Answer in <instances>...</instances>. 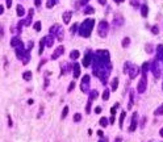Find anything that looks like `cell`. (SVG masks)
<instances>
[{
    "label": "cell",
    "mask_w": 163,
    "mask_h": 142,
    "mask_svg": "<svg viewBox=\"0 0 163 142\" xmlns=\"http://www.w3.org/2000/svg\"><path fill=\"white\" fill-rule=\"evenodd\" d=\"M95 112H96V113H100V112H101V108H100V107H96V108H95Z\"/></svg>",
    "instance_id": "7bdbcfd3"
},
{
    "label": "cell",
    "mask_w": 163,
    "mask_h": 142,
    "mask_svg": "<svg viewBox=\"0 0 163 142\" xmlns=\"http://www.w3.org/2000/svg\"><path fill=\"white\" fill-rule=\"evenodd\" d=\"M71 16H72L71 11H67V12H65V13H63V23H65V24H69V23H70Z\"/></svg>",
    "instance_id": "8fae6325"
},
{
    "label": "cell",
    "mask_w": 163,
    "mask_h": 142,
    "mask_svg": "<svg viewBox=\"0 0 163 142\" xmlns=\"http://www.w3.org/2000/svg\"><path fill=\"white\" fill-rule=\"evenodd\" d=\"M88 84H90V75H84L82 79V84H80V90L83 92L88 91Z\"/></svg>",
    "instance_id": "5b68a950"
},
{
    "label": "cell",
    "mask_w": 163,
    "mask_h": 142,
    "mask_svg": "<svg viewBox=\"0 0 163 142\" xmlns=\"http://www.w3.org/2000/svg\"><path fill=\"white\" fill-rule=\"evenodd\" d=\"M100 125L103 126V128H105L107 125H108V120L105 118V117H103V118H100Z\"/></svg>",
    "instance_id": "7402d4cb"
},
{
    "label": "cell",
    "mask_w": 163,
    "mask_h": 142,
    "mask_svg": "<svg viewBox=\"0 0 163 142\" xmlns=\"http://www.w3.org/2000/svg\"><path fill=\"white\" fill-rule=\"evenodd\" d=\"M63 50H65V48H63V46L57 48V49H55V53L51 55V59H57L59 55H62V54H63Z\"/></svg>",
    "instance_id": "ba28073f"
},
{
    "label": "cell",
    "mask_w": 163,
    "mask_h": 142,
    "mask_svg": "<svg viewBox=\"0 0 163 142\" xmlns=\"http://www.w3.org/2000/svg\"><path fill=\"white\" fill-rule=\"evenodd\" d=\"M147 13H149L147 5H142V9H141V15L144 16V17H146V16H147Z\"/></svg>",
    "instance_id": "2e32d148"
},
{
    "label": "cell",
    "mask_w": 163,
    "mask_h": 142,
    "mask_svg": "<svg viewBox=\"0 0 163 142\" xmlns=\"http://www.w3.org/2000/svg\"><path fill=\"white\" fill-rule=\"evenodd\" d=\"M3 12H4V7H3V5H0V15H2Z\"/></svg>",
    "instance_id": "ee69618b"
},
{
    "label": "cell",
    "mask_w": 163,
    "mask_h": 142,
    "mask_svg": "<svg viewBox=\"0 0 163 142\" xmlns=\"http://www.w3.org/2000/svg\"><path fill=\"white\" fill-rule=\"evenodd\" d=\"M44 41H45V44H46L49 48H51V46H53V42H54L53 36H47V37H45V38H44Z\"/></svg>",
    "instance_id": "7c38bea8"
},
{
    "label": "cell",
    "mask_w": 163,
    "mask_h": 142,
    "mask_svg": "<svg viewBox=\"0 0 163 142\" xmlns=\"http://www.w3.org/2000/svg\"><path fill=\"white\" fill-rule=\"evenodd\" d=\"M114 2H116V3H122L124 0H114Z\"/></svg>",
    "instance_id": "f907efd6"
},
{
    "label": "cell",
    "mask_w": 163,
    "mask_h": 142,
    "mask_svg": "<svg viewBox=\"0 0 163 142\" xmlns=\"http://www.w3.org/2000/svg\"><path fill=\"white\" fill-rule=\"evenodd\" d=\"M93 24H95V20L93 18H87L84 20L80 25V29H79V34L82 37H86L88 38L91 36V32H92V28H93Z\"/></svg>",
    "instance_id": "6da1fadb"
},
{
    "label": "cell",
    "mask_w": 163,
    "mask_h": 142,
    "mask_svg": "<svg viewBox=\"0 0 163 142\" xmlns=\"http://www.w3.org/2000/svg\"><path fill=\"white\" fill-rule=\"evenodd\" d=\"M114 123V116H111V124Z\"/></svg>",
    "instance_id": "7dc6e473"
},
{
    "label": "cell",
    "mask_w": 163,
    "mask_h": 142,
    "mask_svg": "<svg viewBox=\"0 0 163 142\" xmlns=\"http://www.w3.org/2000/svg\"><path fill=\"white\" fill-rule=\"evenodd\" d=\"M97 134H99V137H103V134H104V133L101 132V130H99V132H97Z\"/></svg>",
    "instance_id": "bcb514c9"
},
{
    "label": "cell",
    "mask_w": 163,
    "mask_h": 142,
    "mask_svg": "<svg viewBox=\"0 0 163 142\" xmlns=\"http://www.w3.org/2000/svg\"><path fill=\"white\" fill-rule=\"evenodd\" d=\"M5 3H7V7L11 8V5H12V0H5Z\"/></svg>",
    "instance_id": "d590c367"
},
{
    "label": "cell",
    "mask_w": 163,
    "mask_h": 142,
    "mask_svg": "<svg viewBox=\"0 0 163 142\" xmlns=\"http://www.w3.org/2000/svg\"><path fill=\"white\" fill-rule=\"evenodd\" d=\"M132 105H133V93H130V103H129V107H128V108L130 109Z\"/></svg>",
    "instance_id": "836d02e7"
},
{
    "label": "cell",
    "mask_w": 163,
    "mask_h": 142,
    "mask_svg": "<svg viewBox=\"0 0 163 142\" xmlns=\"http://www.w3.org/2000/svg\"><path fill=\"white\" fill-rule=\"evenodd\" d=\"M117 86H118V78H114V79L112 80V90L116 91V90H117Z\"/></svg>",
    "instance_id": "ac0fdd59"
},
{
    "label": "cell",
    "mask_w": 163,
    "mask_h": 142,
    "mask_svg": "<svg viewBox=\"0 0 163 142\" xmlns=\"http://www.w3.org/2000/svg\"><path fill=\"white\" fill-rule=\"evenodd\" d=\"M126 117V113L122 111L121 112V116H120V128H122V124H124V118Z\"/></svg>",
    "instance_id": "d6986e66"
},
{
    "label": "cell",
    "mask_w": 163,
    "mask_h": 142,
    "mask_svg": "<svg viewBox=\"0 0 163 142\" xmlns=\"http://www.w3.org/2000/svg\"><path fill=\"white\" fill-rule=\"evenodd\" d=\"M93 12V8H91V7H87L86 9H84V13L86 15H90V13H92Z\"/></svg>",
    "instance_id": "1f68e13d"
},
{
    "label": "cell",
    "mask_w": 163,
    "mask_h": 142,
    "mask_svg": "<svg viewBox=\"0 0 163 142\" xmlns=\"http://www.w3.org/2000/svg\"><path fill=\"white\" fill-rule=\"evenodd\" d=\"M78 57H79V51H78V50H74V51L70 54V58H71V59H76Z\"/></svg>",
    "instance_id": "cb8c5ba5"
},
{
    "label": "cell",
    "mask_w": 163,
    "mask_h": 142,
    "mask_svg": "<svg viewBox=\"0 0 163 142\" xmlns=\"http://www.w3.org/2000/svg\"><path fill=\"white\" fill-rule=\"evenodd\" d=\"M137 117H138V114L134 112V113H133V117H132V125H130V128H129V132H134V130H135V128H137Z\"/></svg>",
    "instance_id": "52a82bcc"
},
{
    "label": "cell",
    "mask_w": 163,
    "mask_h": 142,
    "mask_svg": "<svg viewBox=\"0 0 163 142\" xmlns=\"http://www.w3.org/2000/svg\"><path fill=\"white\" fill-rule=\"evenodd\" d=\"M80 75V66H79V63H75V66H74V78H78Z\"/></svg>",
    "instance_id": "5bb4252c"
},
{
    "label": "cell",
    "mask_w": 163,
    "mask_h": 142,
    "mask_svg": "<svg viewBox=\"0 0 163 142\" xmlns=\"http://www.w3.org/2000/svg\"><path fill=\"white\" fill-rule=\"evenodd\" d=\"M158 32H159V30H158V28H157V26H153V33L158 34Z\"/></svg>",
    "instance_id": "b9f144b4"
},
{
    "label": "cell",
    "mask_w": 163,
    "mask_h": 142,
    "mask_svg": "<svg viewBox=\"0 0 163 142\" xmlns=\"http://www.w3.org/2000/svg\"><path fill=\"white\" fill-rule=\"evenodd\" d=\"M99 142H108V139H107V138H103V139H100Z\"/></svg>",
    "instance_id": "c3c4849f"
},
{
    "label": "cell",
    "mask_w": 163,
    "mask_h": 142,
    "mask_svg": "<svg viewBox=\"0 0 163 142\" xmlns=\"http://www.w3.org/2000/svg\"><path fill=\"white\" fill-rule=\"evenodd\" d=\"M20 44H21V41H20L17 37H13V38H12V41H11V45H12V46H17V45H20Z\"/></svg>",
    "instance_id": "e0dca14e"
},
{
    "label": "cell",
    "mask_w": 163,
    "mask_h": 142,
    "mask_svg": "<svg viewBox=\"0 0 163 142\" xmlns=\"http://www.w3.org/2000/svg\"><path fill=\"white\" fill-rule=\"evenodd\" d=\"M91 101H92V99L90 97V100H88V103H87V108H86L87 113H90V112H91Z\"/></svg>",
    "instance_id": "f546056e"
},
{
    "label": "cell",
    "mask_w": 163,
    "mask_h": 142,
    "mask_svg": "<svg viewBox=\"0 0 163 142\" xmlns=\"http://www.w3.org/2000/svg\"><path fill=\"white\" fill-rule=\"evenodd\" d=\"M116 142H121V138H117V139H116Z\"/></svg>",
    "instance_id": "816d5d0a"
},
{
    "label": "cell",
    "mask_w": 163,
    "mask_h": 142,
    "mask_svg": "<svg viewBox=\"0 0 163 142\" xmlns=\"http://www.w3.org/2000/svg\"><path fill=\"white\" fill-rule=\"evenodd\" d=\"M24 13H25V11H24V7L23 5H17V16H24Z\"/></svg>",
    "instance_id": "9a60e30c"
},
{
    "label": "cell",
    "mask_w": 163,
    "mask_h": 142,
    "mask_svg": "<svg viewBox=\"0 0 163 142\" xmlns=\"http://www.w3.org/2000/svg\"><path fill=\"white\" fill-rule=\"evenodd\" d=\"M50 33H51V34H57V38L59 39V41L63 38V30H62V28H60L59 25H54V26L51 28Z\"/></svg>",
    "instance_id": "277c9868"
},
{
    "label": "cell",
    "mask_w": 163,
    "mask_h": 142,
    "mask_svg": "<svg viewBox=\"0 0 163 142\" xmlns=\"http://www.w3.org/2000/svg\"><path fill=\"white\" fill-rule=\"evenodd\" d=\"M34 4H36V7H39L41 5V0H34Z\"/></svg>",
    "instance_id": "60d3db41"
},
{
    "label": "cell",
    "mask_w": 163,
    "mask_h": 142,
    "mask_svg": "<svg viewBox=\"0 0 163 142\" xmlns=\"http://www.w3.org/2000/svg\"><path fill=\"white\" fill-rule=\"evenodd\" d=\"M76 28H78V24H74V25H72V29H71V33H74V32L76 30Z\"/></svg>",
    "instance_id": "74e56055"
},
{
    "label": "cell",
    "mask_w": 163,
    "mask_h": 142,
    "mask_svg": "<svg viewBox=\"0 0 163 142\" xmlns=\"http://www.w3.org/2000/svg\"><path fill=\"white\" fill-rule=\"evenodd\" d=\"M23 78H24L25 80H30V79H32V72H30V71H26V72H24Z\"/></svg>",
    "instance_id": "603a6c76"
},
{
    "label": "cell",
    "mask_w": 163,
    "mask_h": 142,
    "mask_svg": "<svg viewBox=\"0 0 163 142\" xmlns=\"http://www.w3.org/2000/svg\"><path fill=\"white\" fill-rule=\"evenodd\" d=\"M129 44H130V38H124V41H122V46H124V48H128L129 46Z\"/></svg>",
    "instance_id": "d4e9b609"
},
{
    "label": "cell",
    "mask_w": 163,
    "mask_h": 142,
    "mask_svg": "<svg viewBox=\"0 0 163 142\" xmlns=\"http://www.w3.org/2000/svg\"><path fill=\"white\" fill-rule=\"evenodd\" d=\"M67 113H69V107H65V108H63V112H62V118H65V117L67 116Z\"/></svg>",
    "instance_id": "4dcf8cb0"
},
{
    "label": "cell",
    "mask_w": 163,
    "mask_h": 142,
    "mask_svg": "<svg viewBox=\"0 0 163 142\" xmlns=\"http://www.w3.org/2000/svg\"><path fill=\"white\" fill-rule=\"evenodd\" d=\"M154 114H157V116H162V114H163V104H162V105H160L158 109H155Z\"/></svg>",
    "instance_id": "44dd1931"
},
{
    "label": "cell",
    "mask_w": 163,
    "mask_h": 142,
    "mask_svg": "<svg viewBox=\"0 0 163 142\" xmlns=\"http://www.w3.org/2000/svg\"><path fill=\"white\" fill-rule=\"evenodd\" d=\"M34 29H36L37 32H39V30H41V23H39V21L34 24Z\"/></svg>",
    "instance_id": "d6a6232c"
},
{
    "label": "cell",
    "mask_w": 163,
    "mask_h": 142,
    "mask_svg": "<svg viewBox=\"0 0 163 142\" xmlns=\"http://www.w3.org/2000/svg\"><path fill=\"white\" fill-rule=\"evenodd\" d=\"M74 87H75V83H74V82H71V84H70V86H69V91H70V92H71V91H72V90H74Z\"/></svg>",
    "instance_id": "e575fe53"
},
{
    "label": "cell",
    "mask_w": 163,
    "mask_h": 142,
    "mask_svg": "<svg viewBox=\"0 0 163 142\" xmlns=\"http://www.w3.org/2000/svg\"><path fill=\"white\" fill-rule=\"evenodd\" d=\"M108 99H109V91L105 90L104 93H103V100H108Z\"/></svg>",
    "instance_id": "f1b7e54d"
},
{
    "label": "cell",
    "mask_w": 163,
    "mask_h": 142,
    "mask_svg": "<svg viewBox=\"0 0 163 142\" xmlns=\"http://www.w3.org/2000/svg\"><path fill=\"white\" fill-rule=\"evenodd\" d=\"M162 88H163V86H162Z\"/></svg>",
    "instance_id": "f5cc1de1"
},
{
    "label": "cell",
    "mask_w": 163,
    "mask_h": 142,
    "mask_svg": "<svg viewBox=\"0 0 163 142\" xmlns=\"http://www.w3.org/2000/svg\"><path fill=\"white\" fill-rule=\"evenodd\" d=\"M80 120H82V114H80V113H76V114L74 116V121H75V123H79Z\"/></svg>",
    "instance_id": "83f0119b"
},
{
    "label": "cell",
    "mask_w": 163,
    "mask_h": 142,
    "mask_svg": "<svg viewBox=\"0 0 163 142\" xmlns=\"http://www.w3.org/2000/svg\"><path fill=\"white\" fill-rule=\"evenodd\" d=\"M107 34H108V23L101 21L99 24V36L100 37H107Z\"/></svg>",
    "instance_id": "3957f363"
},
{
    "label": "cell",
    "mask_w": 163,
    "mask_h": 142,
    "mask_svg": "<svg viewBox=\"0 0 163 142\" xmlns=\"http://www.w3.org/2000/svg\"><path fill=\"white\" fill-rule=\"evenodd\" d=\"M90 65H91V53H87L86 57H84V60H83V66L88 67Z\"/></svg>",
    "instance_id": "30bf717a"
},
{
    "label": "cell",
    "mask_w": 163,
    "mask_h": 142,
    "mask_svg": "<svg viewBox=\"0 0 163 142\" xmlns=\"http://www.w3.org/2000/svg\"><path fill=\"white\" fill-rule=\"evenodd\" d=\"M153 74H154V76L155 78H159L160 76V69H159V66H158V59L157 60H154V63H153Z\"/></svg>",
    "instance_id": "8992f818"
},
{
    "label": "cell",
    "mask_w": 163,
    "mask_h": 142,
    "mask_svg": "<svg viewBox=\"0 0 163 142\" xmlns=\"http://www.w3.org/2000/svg\"><path fill=\"white\" fill-rule=\"evenodd\" d=\"M44 45H45V41L42 39V41L39 42V48H38V53L39 54H42V51H44Z\"/></svg>",
    "instance_id": "484cf974"
},
{
    "label": "cell",
    "mask_w": 163,
    "mask_h": 142,
    "mask_svg": "<svg viewBox=\"0 0 163 142\" xmlns=\"http://www.w3.org/2000/svg\"><path fill=\"white\" fill-rule=\"evenodd\" d=\"M157 59L163 62V45H158L157 48Z\"/></svg>",
    "instance_id": "9c48e42d"
},
{
    "label": "cell",
    "mask_w": 163,
    "mask_h": 142,
    "mask_svg": "<svg viewBox=\"0 0 163 142\" xmlns=\"http://www.w3.org/2000/svg\"><path fill=\"white\" fill-rule=\"evenodd\" d=\"M159 134H160V136H162V137H163V128H162V129H160V132H159Z\"/></svg>",
    "instance_id": "681fc988"
},
{
    "label": "cell",
    "mask_w": 163,
    "mask_h": 142,
    "mask_svg": "<svg viewBox=\"0 0 163 142\" xmlns=\"http://www.w3.org/2000/svg\"><path fill=\"white\" fill-rule=\"evenodd\" d=\"M122 23H124V20L121 18L120 15H117V16H116V20H114V24H116V25H121Z\"/></svg>",
    "instance_id": "ffe728a7"
},
{
    "label": "cell",
    "mask_w": 163,
    "mask_h": 142,
    "mask_svg": "<svg viewBox=\"0 0 163 142\" xmlns=\"http://www.w3.org/2000/svg\"><path fill=\"white\" fill-rule=\"evenodd\" d=\"M87 2H90V0H80V2H79V4H80V5H84Z\"/></svg>",
    "instance_id": "8d00e7d4"
},
{
    "label": "cell",
    "mask_w": 163,
    "mask_h": 142,
    "mask_svg": "<svg viewBox=\"0 0 163 142\" xmlns=\"http://www.w3.org/2000/svg\"><path fill=\"white\" fill-rule=\"evenodd\" d=\"M137 74H138V69H137L135 66H132V69H130V72H129V76H130V79H133L134 76H137Z\"/></svg>",
    "instance_id": "4fadbf2b"
},
{
    "label": "cell",
    "mask_w": 163,
    "mask_h": 142,
    "mask_svg": "<svg viewBox=\"0 0 163 142\" xmlns=\"http://www.w3.org/2000/svg\"><path fill=\"white\" fill-rule=\"evenodd\" d=\"M111 113H112V116H114V114H116V107L111 108Z\"/></svg>",
    "instance_id": "ab89813d"
},
{
    "label": "cell",
    "mask_w": 163,
    "mask_h": 142,
    "mask_svg": "<svg viewBox=\"0 0 163 142\" xmlns=\"http://www.w3.org/2000/svg\"><path fill=\"white\" fill-rule=\"evenodd\" d=\"M57 2H58V0H47V4H46L47 8H53V5H54Z\"/></svg>",
    "instance_id": "4316f807"
},
{
    "label": "cell",
    "mask_w": 163,
    "mask_h": 142,
    "mask_svg": "<svg viewBox=\"0 0 163 142\" xmlns=\"http://www.w3.org/2000/svg\"><path fill=\"white\" fill-rule=\"evenodd\" d=\"M99 3H100V4H105L107 0H99Z\"/></svg>",
    "instance_id": "f6af8a7d"
},
{
    "label": "cell",
    "mask_w": 163,
    "mask_h": 142,
    "mask_svg": "<svg viewBox=\"0 0 163 142\" xmlns=\"http://www.w3.org/2000/svg\"><path fill=\"white\" fill-rule=\"evenodd\" d=\"M92 92H93V93H91V99H95V97L97 96V92H96V91H92Z\"/></svg>",
    "instance_id": "f35d334b"
},
{
    "label": "cell",
    "mask_w": 163,
    "mask_h": 142,
    "mask_svg": "<svg viewBox=\"0 0 163 142\" xmlns=\"http://www.w3.org/2000/svg\"><path fill=\"white\" fill-rule=\"evenodd\" d=\"M146 82H147L146 74H142V78H141L139 83H138V87H137V91H138L139 93H144V92H145V90H146V84H147Z\"/></svg>",
    "instance_id": "7a4b0ae2"
}]
</instances>
